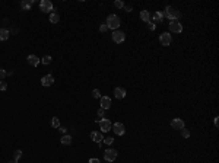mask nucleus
I'll return each mask as SVG.
<instances>
[{"label": "nucleus", "instance_id": "obj_24", "mask_svg": "<svg viewBox=\"0 0 219 163\" xmlns=\"http://www.w3.org/2000/svg\"><path fill=\"white\" fill-rule=\"evenodd\" d=\"M181 135L184 137V139H189V137H190V131L187 130V128H181Z\"/></svg>", "mask_w": 219, "mask_h": 163}, {"label": "nucleus", "instance_id": "obj_37", "mask_svg": "<svg viewBox=\"0 0 219 163\" xmlns=\"http://www.w3.org/2000/svg\"><path fill=\"white\" fill-rule=\"evenodd\" d=\"M219 125V121H218V117H216V118H215V127H218Z\"/></svg>", "mask_w": 219, "mask_h": 163}, {"label": "nucleus", "instance_id": "obj_15", "mask_svg": "<svg viewBox=\"0 0 219 163\" xmlns=\"http://www.w3.org/2000/svg\"><path fill=\"white\" fill-rule=\"evenodd\" d=\"M114 96H116L117 99L126 98V89H123V87H116V89H114Z\"/></svg>", "mask_w": 219, "mask_h": 163}, {"label": "nucleus", "instance_id": "obj_21", "mask_svg": "<svg viewBox=\"0 0 219 163\" xmlns=\"http://www.w3.org/2000/svg\"><path fill=\"white\" fill-rule=\"evenodd\" d=\"M32 3H34V2H22V3H21V7H22V9H24V10H29L31 9V6H32Z\"/></svg>", "mask_w": 219, "mask_h": 163}, {"label": "nucleus", "instance_id": "obj_25", "mask_svg": "<svg viewBox=\"0 0 219 163\" xmlns=\"http://www.w3.org/2000/svg\"><path fill=\"white\" fill-rule=\"evenodd\" d=\"M21 156H22V151L16 150V151H15V154H13V160H15V162H18L19 159H21Z\"/></svg>", "mask_w": 219, "mask_h": 163}, {"label": "nucleus", "instance_id": "obj_17", "mask_svg": "<svg viewBox=\"0 0 219 163\" xmlns=\"http://www.w3.org/2000/svg\"><path fill=\"white\" fill-rule=\"evenodd\" d=\"M7 38H9V31L5 29V28H2V29H0V41H6Z\"/></svg>", "mask_w": 219, "mask_h": 163}, {"label": "nucleus", "instance_id": "obj_20", "mask_svg": "<svg viewBox=\"0 0 219 163\" xmlns=\"http://www.w3.org/2000/svg\"><path fill=\"white\" fill-rule=\"evenodd\" d=\"M162 15H164V12H155L153 13V22L159 24V22L162 20Z\"/></svg>", "mask_w": 219, "mask_h": 163}, {"label": "nucleus", "instance_id": "obj_14", "mask_svg": "<svg viewBox=\"0 0 219 163\" xmlns=\"http://www.w3.org/2000/svg\"><path fill=\"white\" fill-rule=\"evenodd\" d=\"M91 139L94 140L95 143H98V144H101V141L104 140L102 133H98V131H92V133H91Z\"/></svg>", "mask_w": 219, "mask_h": 163}, {"label": "nucleus", "instance_id": "obj_3", "mask_svg": "<svg viewBox=\"0 0 219 163\" xmlns=\"http://www.w3.org/2000/svg\"><path fill=\"white\" fill-rule=\"evenodd\" d=\"M104 159H105L107 162H114L117 159V150H114V149H107V150L104 151Z\"/></svg>", "mask_w": 219, "mask_h": 163}, {"label": "nucleus", "instance_id": "obj_4", "mask_svg": "<svg viewBox=\"0 0 219 163\" xmlns=\"http://www.w3.org/2000/svg\"><path fill=\"white\" fill-rule=\"evenodd\" d=\"M40 10L44 13L51 12V10H53V3H51L50 0H41V2H40Z\"/></svg>", "mask_w": 219, "mask_h": 163}, {"label": "nucleus", "instance_id": "obj_11", "mask_svg": "<svg viewBox=\"0 0 219 163\" xmlns=\"http://www.w3.org/2000/svg\"><path fill=\"white\" fill-rule=\"evenodd\" d=\"M53 83H54V77H53L51 74H47V76H44V77L41 79V85L45 86V87H47V86H51Z\"/></svg>", "mask_w": 219, "mask_h": 163}, {"label": "nucleus", "instance_id": "obj_6", "mask_svg": "<svg viewBox=\"0 0 219 163\" xmlns=\"http://www.w3.org/2000/svg\"><path fill=\"white\" fill-rule=\"evenodd\" d=\"M159 43L162 44L164 47H168V45L172 43V38H171V35L168 34V32H164V34L159 35Z\"/></svg>", "mask_w": 219, "mask_h": 163}, {"label": "nucleus", "instance_id": "obj_7", "mask_svg": "<svg viewBox=\"0 0 219 163\" xmlns=\"http://www.w3.org/2000/svg\"><path fill=\"white\" fill-rule=\"evenodd\" d=\"M97 122L99 124V127H101V133H107V131H110L111 127H113V124H111L108 120H99V121H97Z\"/></svg>", "mask_w": 219, "mask_h": 163}, {"label": "nucleus", "instance_id": "obj_23", "mask_svg": "<svg viewBox=\"0 0 219 163\" xmlns=\"http://www.w3.org/2000/svg\"><path fill=\"white\" fill-rule=\"evenodd\" d=\"M41 63H43L44 66L50 64V63H51V57H50V55H45V57H43V58H41Z\"/></svg>", "mask_w": 219, "mask_h": 163}, {"label": "nucleus", "instance_id": "obj_13", "mask_svg": "<svg viewBox=\"0 0 219 163\" xmlns=\"http://www.w3.org/2000/svg\"><path fill=\"white\" fill-rule=\"evenodd\" d=\"M101 108L105 111V109L111 108V99L108 96H101Z\"/></svg>", "mask_w": 219, "mask_h": 163}, {"label": "nucleus", "instance_id": "obj_26", "mask_svg": "<svg viewBox=\"0 0 219 163\" xmlns=\"http://www.w3.org/2000/svg\"><path fill=\"white\" fill-rule=\"evenodd\" d=\"M114 6H116L117 9H121V7H124V3H123L121 0H116V2H114Z\"/></svg>", "mask_w": 219, "mask_h": 163}, {"label": "nucleus", "instance_id": "obj_2", "mask_svg": "<svg viewBox=\"0 0 219 163\" xmlns=\"http://www.w3.org/2000/svg\"><path fill=\"white\" fill-rule=\"evenodd\" d=\"M165 16H167V18H170L171 20H177V19L180 18V12L177 10L175 7L167 6V9H165Z\"/></svg>", "mask_w": 219, "mask_h": 163}, {"label": "nucleus", "instance_id": "obj_22", "mask_svg": "<svg viewBox=\"0 0 219 163\" xmlns=\"http://www.w3.org/2000/svg\"><path fill=\"white\" fill-rule=\"evenodd\" d=\"M51 125H53V128L60 127V120H59V117H53V120H51Z\"/></svg>", "mask_w": 219, "mask_h": 163}, {"label": "nucleus", "instance_id": "obj_27", "mask_svg": "<svg viewBox=\"0 0 219 163\" xmlns=\"http://www.w3.org/2000/svg\"><path fill=\"white\" fill-rule=\"evenodd\" d=\"M6 89H7V83L3 82V80H0V91H6Z\"/></svg>", "mask_w": 219, "mask_h": 163}, {"label": "nucleus", "instance_id": "obj_12", "mask_svg": "<svg viewBox=\"0 0 219 163\" xmlns=\"http://www.w3.org/2000/svg\"><path fill=\"white\" fill-rule=\"evenodd\" d=\"M171 127L175 128V130H181V128H184V121L181 118H175V120L171 121Z\"/></svg>", "mask_w": 219, "mask_h": 163}, {"label": "nucleus", "instance_id": "obj_33", "mask_svg": "<svg viewBox=\"0 0 219 163\" xmlns=\"http://www.w3.org/2000/svg\"><path fill=\"white\" fill-rule=\"evenodd\" d=\"M104 114H105V111H104L102 108H99V109L97 111V115H98V117H104Z\"/></svg>", "mask_w": 219, "mask_h": 163}, {"label": "nucleus", "instance_id": "obj_8", "mask_svg": "<svg viewBox=\"0 0 219 163\" xmlns=\"http://www.w3.org/2000/svg\"><path fill=\"white\" fill-rule=\"evenodd\" d=\"M170 31L171 32H177V34H180L182 32V25L178 22V20H171L170 22Z\"/></svg>", "mask_w": 219, "mask_h": 163}, {"label": "nucleus", "instance_id": "obj_32", "mask_svg": "<svg viewBox=\"0 0 219 163\" xmlns=\"http://www.w3.org/2000/svg\"><path fill=\"white\" fill-rule=\"evenodd\" d=\"M148 28H149L151 31H155V29H156V25L152 24V22H149V24H148Z\"/></svg>", "mask_w": 219, "mask_h": 163}, {"label": "nucleus", "instance_id": "obj_38", "mask_svg": "<svg viewBox=\"0 0 219 163\" xmlns=\"http://www.w3.org/2000/svg\"><path fill=\"white\" fill-rule=\"evenodd\" d=\"M9 163H18V162H15V160H12V162H9Z\"/></svg>", "mask_w": 219, "mask_h": 163}, {"label": "nucleus", "instance_id": "obj_10", "mask_svg": "<svg viewBox=\"0 0 219 163\" xmlns=\"http://www.w3.org/2000/svg\"><path fill=\"white\" fill-rule=\"evenodd\" d=\"M26 61H28V64H29V66L36 67L38 64H40V61H41V60H40V58H38L35 54H29L28 57H26Z\"/></svg>", "mask_w": 219, "mask_h": 163}, {"label": "nucleus", "instance_id": "obj_16", "mask_svg": "<svg viewBox=\"0 0 219 163\" xmlns=\"http://www.w3.org/2000/svg\"><path fill=\"white\" fill-rule=\"evenodd\" d=\"M140 19H142L143 22H146V24H149V22H151L149 12H148V10H142V12H140Z\"/></svg>", "mask_w": 219, "mask_h": 163}, {"label": "nucleus", "instance_id": "obj_34", "mask_svg": "<svg viewBox=\"0 0 219 163\" xmlns=\"http://www.w3.org/2000/svg\"><path fill=\"white\" fill-rule=\"evenodd\" d=\"M132 9H133L132 6H127V5H124V10H126V12H132Z\"/></svg>", "mask_w": 219, "mask_h": 163}, {"label": "nucleus", "instance_id": "obj_9", "mask_svg": "<svg viewBox=\"0 0 219 163\" xmlns=\"http://www.w3.org/2000/svg\"><path fill=\"white\" fill-rule=\"evenodd\" d=\"M111 128H113V131H114L117 135H123V134L126 133V128H124V125H123L121 122H116Z\"/></svg>", "mask_w": 219, "mask_h": 163}, {"label": "nucleus", "instance_id": "obj_36", "mask_svg": "<svg viewBox=\"0 0 219 163\" xmlns=\"http://www.w3.org/2000/svg\"><path fill=\"white\" fill-rule=\"evenodd\" d=\"M59 130H60V133H63V134L66 133V128H63V127H59Z\"/></svg>", "mask_w": 219, "mask_h": 163}, {"label": "nucleus", "instance_id": "obj_28", "mask_svg": "<svg viewBox=\"0 0 219 163\" xmlns=\"http://www.w3.org/2000/svg\"><path fill=\"white\" fill-rule=\"evenodd\" d=\"M102 141L105 143V144L111 146V144H113V141H114V139H113V137H107V139H105V140H102Z\"/></svg>", "mask_w": 219, "mask_h": 163}, {"label": "nucleus", "instance_id": "obj_19", "mask_svg": "<svg viewBox=\"0 0 219 163\" xmlns=\"http://www.w3.org/2000/svg\"><path fill=\"white\" fill-rule=\"evenodd\" d=\"M59 20H60L59 13H51V15H50V22H51V24H59Z\"/></svg>", "mask_w": 219, "mask_h": 163}, {"label": "nucleus", "instance_id": "obj_35", "mask_svg": "<svg viewBox=\"0 0 219 163\" xmlns=\"http://www.w3.org/2000/svg\"><path fill=\"white\" fill-rule=\"evenodd\" d=\"M89 163H99L98 159H89Z\"/></svg>", "mask_w": 219, "mask_h": 163}, {"label": "nucleus", "instance_id": "obj_1", "mask_svg": "<svg viewBox=\"0 0 219 163\" xmlns=\"http://www.w3.org/2000/svg\"><path fill=\"white\" fill-rule=\"evenodd\" d=\"M107 26H108L110 29L117 31V28L120 26V18L117 15H110L108 18H107Z\"/></svg>", "mask_w": 219, "mask_h": 163}, {"label": "nucleus", "instance_id": "obj_31", "mask_svg": "<svg viewBox=\"0 0 219 163\" xmlns=\"http://www.w3.org/2000/svg\"><path fill=\"white\" fill-rule=\"evenodd\" d=\"M99 31H101V32H107V31H108V26H107L105 24L101 25V26H99Z\"/></svg>", "mask_w": 219, "mask_h": 163}, {"label": "nucleus", "instance_id": "obj_18", "mask_svg": "<svg viewBox=\"0 0 219 163\" xmlns=\"http://www.w3.org/2000/svg\"><path fill=\"white\" fill-rule=\"evenodd\" d=\"M61 144H64V146H69V144H72V137L70 135H67V134H64L63 137H61Z\"/></svg>", "mask_w": 219, "mask_h": 163}, {"label": "nucleus", "instance_id": "obj_30", "mask_svg": "<svg viewBox=\"0 0 219 163\" xmlns=\"http://www.w3.org/2000/svg\"><path fill=\"white\" fill-rule=\"evenodd\" d=\"M7 76V73L3 70V69H0V80H3V79Z\"/></svg>", "mask_w": 219, "mask_h": 163}, {"label": "nucleus", "instance_id": "obj_5", "mask_svg": "<svg viewBox=\"0 0 219 163\" xmlns=\"http://www.w3.org/2000/svg\"><path fill=\"white\" fill-rule=\"evenodd\" d=\"M124 39H126V35H124V32H123V31L117 29V31H114V32H113V41H114V43L121 44Z\"/></svg>", "mask_w": 219, "mask_h": 163}, {"label": "nucleus", "instance_id": "obj_29", "mask_svg": "<svg viewBox=\"0 0 219 163\" xmlns=\"http://www.w3.org/2000/svg\"><path fill=\"white\" fill-rule=\"evenodd\" d=\"M92 96L94 98H101V92L98 91V89H94V91H92Z\"/></svg>", "mask_w": 219, "mask_h": 163}]
</instances>
